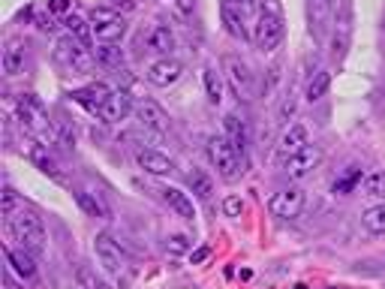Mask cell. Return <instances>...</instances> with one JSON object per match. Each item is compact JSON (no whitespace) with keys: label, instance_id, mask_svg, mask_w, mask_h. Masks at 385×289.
<instances>
[{"label":"cell","instance_id":"cell-6","mask_svg":"<svg viewBox=\"0 0 385 289\" xmlns=\"http://www.w3.org/2000/svg\"><path fill=\"white\" fill-rule=\"evenodd\" d=\"M223 76H226V81L232 85V90L241 99H253L256 79H253L250 63H247L244 58H238V54H226V58H223Z\"/></svg>","mask_w":385,"mask_h":289},{"label":"cell","instance_id":"cell-4","mask_svg":"<svg viewBox=\"0 0 385 289\" xmlns=\"http://www.w3.org/2000/svg\"><path fill=\"white\" fill-rule=\"evenodd\" d=\"M208 157L211 166L217 169V175L223 181H235L238 175H244V163L238 157V151L232 148V142L226 135H211L208 139Z\"/></svg>","mask_w":385,"mask_h":289},{"label":"cell","instance_id":"cell-36","mask_svg":"<svg viewBox=\"0 0 385 289\" xmlns=\"http://www.w3.org/2000/svg\"><path fill=\"white\" fill-rule=\"evenodd\" d=\"M79 283L85 286V289H106L103 280H99L97 274H90L88 268H79Z\"/></svg>","mask_w":385,"mask_h":289},{"label":"cell","instance_id":"cell-27","mask_svg":"<svg viewBox=\"0 0 385 289\" xmlns=\"http://www.w3.org/2000/svg\"><path fill=\"white\" fill-rule=\"evenodd\" d=\"M361 223H364V229H368V232H373V235H385V202L370 205L368 211L361 214Z\"/></svg>","mask_w":385,"mask_h":289},{"label":"cell","instance_id":"cell-2","mask_svg":"<svg viewBox=\"0 0 385 289\" xmlns=\"http://www.w3.org/2000/svg\"><path fill=\"white\" fill-rule=\"evenodd\" d=\"M9 232L15 235V241L27 253H33V256H42L45 253V223L31 208H22V211H15L9 217Z\"/></svg>","mask_w":385,"mask_h":289},{"label":"cell","instance_id":"cell-40","mask_svg":"<svg viewBox=\"0 0 385 289\" xmlns=\"http://www.w3.org/2000/svg\"><path fill=\"white\" fill-rule=\"evenodd\" d=\"M175 3H178V9H181V13H184V15H190V13H192V6H196V0H175Z\"/></svg>","mask_w":385,"mask_h":289},{"label":"cell","instance_id":"cell-38","mask_svg":"<svg viewBox=\"0 0 385 289\" xmlns=\"http://www.w3.org/2000/svg\"><path fill=\"white\" fill-rule=\"evenodd\" d=\"M223 3H229V6H235V9H241V13L247 15L253 9V0H223Z\"/></svg>","mask_w":385,"mask_h":289},{"label":"cell","instance_id":"cell-43","mask_svg":"<svg viewBox=\"0 0 385 289\" xmlns=\"http://www.w3.org/2000/svg\"><path fill=\"white\" fill-rule=\"evenodd\" d=\"M328 289H343V286H328Z\"/></svg>","mask_w":385,"mask_h":289},{"label":"cell","instance_id":"cell-14","mask_svg":"<svg viewBox=\"0 0 385 289\" xmlns=\"http://www.w3.org/2000/svg\"><path fill=\"white\" fill-rule=\"evenodd\" d=\"M304 144H310V135H307V126L304 124H289L286 130H283L280 142H277V154L283 160H289L292 154H298Z\"/></svg>","mask_w":385,"mask_h":289},{"label":"cell","instance_id":"cell-19","mask_svg":"<svg viewBox=\"0 0 385 289\" xmlns=\"http://www.w3.org/2000/svg\"><path fill=\"white\" fill-rule=\"evenodd\" d=\"M160 196H163V202H166L178 217H184V220H192V217H196L192 199L184 193V190H178V187H160Z\"/></svg>","mask_w":385,"mask_h":289},{"label":"cell","instance_id":"cell-3","mask_svg":"<svg viewBox=\"0 0 385 289\" xmlns=\"http://www.w3.org/2000/svg\"><path fill=\"white\" fill-rule=\"evenodd\" d=\"M54 60L60 63L67 72H72V76H90L94 72V54L88 51L85 42H79L76 36H60L58 42H54Z\"/></svg>","mask_w":385,"mask_h":289},{"label":"cell","instance_id":"cell-24","mask_svg":"<svg viewBox=\"0 0 385 289\" xmlns=\"http://www.w3.org/2000/svg\"><path fill=\"white\" fill-rule=\"evenodd\" d=\"M24 60H27V51H24V42L13 40L3 49V72L6 76H18L24 69Z\"/></svg>","mask_w":385,"mask_h":289},{"label":"cell","instance_id":"cell-33","mask_svg":"<svg viewBox=\"0 0 385 289\" xmlns=\"http://www.w3.org/2000/svg\"><path fill=\"white\" fill-rule=\"evenodd\" d=\"M166 250L172 253V256H178V253H187L190 250V238H187V235H169V238H166Z\"/></svg>","mask_w":385,"mask_h":289},{"label":"cell","instance_id":"cell-7","mask_svg":"<svg viewBox=\"0 0 385 289\" xmlns=\"http://www.w3.org/2000/svg\"><path fill=\"white\" fill-rule=\"evenodd\" d=\"M304 202H307V193L301 187H286L280 190V193L271 196L268 202V211L271 217H277V220H295L304 211Z\"/></svg>","mask_w":385,"mask_h":289},{"label":"cell","instance_id":"cell-21","mask_svg":"<svg viewBox=\"0 0 385 289\" xmlns=\"http://www.w3.org/2000/svg\"><path fill=\"white\" fill-rule=\"evenodd\" d=\"M31 163H33V166L42 172V175H49L51 181H58V184H67V178H63V172L58 169V163H54V157H51V154L42 148V144H36V148H31Z\"/></svg>","mask_w":385,"mask_h":289},{"label":"cell","instance_id":"cell-31","mask_svg":"<svg viewBox=\"0 0 385 289\" xmlns=\"http://www.w3.org/2000/svg\"><path fill=\"white\" fill-rule=\"evenodd\" d=\"M364 193L373 196V199H382V202H385V169L382 172H373V175L364 178Z\"/></svg>","mask_w":385,"mask_h":289},{"label":"cell","instance_id":"cell-18","mask_svg":"<svg viewBox=\"0 0 385 289\" xmlns=\"http://www.w3.org/2000/svg\"><path fill=\"white\" fill-rule=\"evenodd\" d=\"M223 135L229 142H232V148L238 151V157H241V163H247V126L238 115H226L223 117Z\"/></svg>","mask_w":385,"mask_h":289},{"label":"cell","instance_id":"cell-15","mask_svg":"<svg viewBox=\"0 0 385 289\" xmlns=\"http://www.w3.org/2000/svg\"><path fill=\"white\" fill-rule=\"evenodd\" d=\"M145 45H148V51L160 54V58H172L178 40H175V33H172L166 24H154L148 31V36H145Z\"/></svg>","mask_w":385,"mask_h":289},{"label":"cell","instance_id":"cell-22","mask_svg":"<svg viewBox=\"0 0 385 289\" xmlns=\"http://www.w3.org/2000/svg\"><path fill=\"white\" fill-rule=\"evenodd\" d=\"M220 18L226 24V33L235 36V40H247V27H244V13L229 3H220Z\"/></svg>","mask_w":385,"mask_h":289},{"label":"cell","instance_id":"cell-11","mask_svg":"<svg viewBox=\"0 0 385 289\" xmlns=\"http://www.w3.org/2000/svg\"><path fill=\"white\" fill-rule=\"evenodd\" d=\"M136 117H139V124L154 135H166L169 133V117L157 103H154V99H145V103L136 106Z\"/></svg>","mask_w":385,"mask_h":289},{"label":"cell","instance_id":"cell-9","mask_svg":"<svg viewBox=\"0 0 385 289\" xmlns=\"http://www.w3.org/2000/svg\"><path fill=\"white\" fill-rule=\"evenodd\" d=\"M94 253H97V262L108 271V274H121L126 268V256H124L121 244H117L108 232H99L94 238Z\"/></svg>","mask_w":385,"mask_h":289},{"label":"cell","instance_id":"cell-25","mask_svg":"<svg viewBox=\"0 0 385 289\" xmlns=\"http://www.w3.org/2000/svg\"><path fill=\"white\" fill-rule=\"evenodd\" d=\"M328 88H331V72H328V69H319V72H313V79L307 81L304 99H307V103H319V99L328 94Z\"/></svg>","mask_w":385,"mask_h":289},{"label":"cell","instance_id":"cell-20","mask_svg":"<svg viewBox=\"0 0 385 289\" xmlns=\"http://www.w3.org/2000/svg\"><path fill=\"white\" fill-rule=\"evenodd\" d=\"M94 60L106 69H124L126 67L124 49H117V42H99L94 49Z\"/></svg>","mask_w":385,"mask_h":289},{"label":"cell","instance_id":"cell-41","mask_svg":"<svg viewBox=\"0 0 385 289\" xmlns=\"http://www.w3.org/2000/svg\"><path fill=\"white\" fill-rule=\"evenodd\" d=\"M49 6L54 9V13H67V9H69V0H51Z\"/></svg>","mask_w":385,"mask_h":289},{"label":"cell","instance_id":"cell-17","mask_svg":"<svg viewBox=\"0 0 385 289\" xmlns=\"http://www.w3.org/2000/svg\"><path fill=\"white\" fill-rule=\"evenodd\" d=\"M108 94H112V88H108V85H103V81H97V85H90V88H81V90H76V94H72V99L85 106L88 112L99 115V108H103V103L108 99Z\"/></svg>","mask_w":385,"mask_h":289},{"label":"cell","instance_id":"cell-12","mask_svg":"<svg viewBox=\"0 0 385 289\" xmlns=\"http://www.w3.org/2000/svg\"><path fill=\"white\" fill-rule=\"evenodd\" d=\"M130 112H133V97L126 94V90H112L108 99L103 103V108H99V117H103L106 124H121L130 117Z\"/></svg>","mask_w":385,"mask_h":289},{"label":"cell","instance_id":"cell-23","mask_svg":"<svg viewBox=\"0 0 385 289\" xmlns=\"http://www.w3.org/2000/svg\"><path fill=\"white\" fill-rule=\"evenodd\" d=\"M72 193H76V202L81 205V211H88L90 217H112L106 199L99 193H90V190H72Z\"/></svg>","mask_w":385,"mask_h":289},{"label":"cell","instance_id":"cell-28","mask_svg":"<svg viewBox=\"0 0 385 289\" xmlns=\"http://www.w3.org/2000/svg\"><path fill=\"white\" fill-rule=\"evenodd\" d=\"M187 181H190V190L199 199H211V193H214V178H211L205 169H192L187 175Z\"/></svg>","mask_w":385,"mask_h":289},{"label":"cell","instance_id":"cell-37","mask_svg":"<svg viewBox=\"0 0 385 289\" xmlns=\"http://www.w3.org/2000/svg\"><path fill=\"white\" fill-rule=\"evenodd\" d=\"M106 6H112V9H117V13H133V9H136V0H108V3Z\"/></svg>","mask_w":385,"mask_h":289},{"label":"cell","instance_id":"cell-35","mask_svg":"<svg viewBox=\"0 0 385 289\" xmlns=\"http://www.w3.org/2000/svg\"><path fill=\"white\" fill-rule=\"evenodd\" d=\"M15 208H18V193L6 184V187H3V217H6V220L15 214Z\"/></svg>","mask_w":385,"mask_h":289},{"label":"cell","instance_id":"cell-30","mask_svg":"<svg viewBox=\"0 0 385 289\" xmlns=\"http://www.w3.org/2000/svg\"><path fill=\"white\" fill-rule=\"evenodd\" d=\"M331 13H334V0H310V27L322 31Z\"/></svg>","mask_w":385,"mask_h":289},{"label":"cell","instance_id":"cell-29","mask_svg":"<svg viewBox=\"0 0 385 289\" xmlns=\"http://www.w3.org/2000/svg\"><path fill=\"white\" fill-rule=\"evenodd\" d=\"M63 27H67L69 36H76V40L85 42V45L94 40V27H90V22H85V18H79V15H67L63 18Z\"/></svg>","mask_w":385,"mask_h":289},{"label":"cell","instance_id":"cell-42","mask_svg":"<svg viewBox=\"0 0 385 289\" xmlns=\"http://www.w3.org/2000/svg\"><path fill=\"white\" fill-rule=\"evenodd\" d=\"M373 262H379V268L385 271V253H379V256H377V259H373Z\"/></svg>","mask_w":385,"mask_h":289},{"label":"cell","instance_id":"cell-13","mask_svg":"<svg viewBox=\"0 0 385 289\" xmlns=\"http://www.w3.org/2000/svg\"><path fill=\"white\" fill-rule=\"evenodd\" d=\"M136 163H139V169H145L148 175H172L175 172V160L166 157V154H160V151H154V148H139L136 151Z\"/></svg>","mask_w":385,"mask_h":289},{"label":"cell","instance_id":"cell-26","mask_svg":"<svg viewBox=\"0 0 385 289\" xmlns=\"http://www.w3.org/2000/svg\"><path fill=\"white\" fill-rule=\"evenodd\" d=\"M202 81H205V94H208L211 103H214V106L223 103V76L217 72V67H211V63H208V67L202 69Z\"/></svg>","mask_w":385,"mask_h":289},{"label":"cell","instance_id":"cell-32","mask_svg":"<svg viewBox=\"0 0 385 289\" xmlns=\"http://www.w3.org/2000/svg\"><path fill=\"white\" fill-rule=\"evenodd\" d=\"M359 184H361V172H359V169H352V172H350V175H346V178H341V181H334L331 193H334V196L352 193V190H355V187H359Z\"/></svg>","mask_w":385,"mask_h":289},{"label":"cell","instance_id":"cell-39","mask_svg":"<svg viewBox=\"0 0 385 289\" xmlns=\"http://www.w3.org/2000/svg\"><path fill=\"white\" fill-rule=\"evenodd\" d=\"M190 259H192V265H199V262H205V259H208V247H199L196 253H190Z\"/></svg>","mask_w":385,"mask_h":289},{"label":"cell","instance_id":"cell-16","mask_svg":"<svg viewBox=\"0 0 385 289\" xmlns=\"http://www.w3.org/2000/svg\"><path fill=\"white\" fill-rule=\"evenodd\" d=\"M6 262H9V268L15 271L22 280H36V274H40V268H36V262H33V253H27L24 247H6Z\"/></svg>","mask_w":385,"mask_h":289},{"label":"cell","instance_id":"cell-1","mask_svg":"<svg viewBox=\"0 0 385 289\" xmlns=\"http://www.w3.org/2000/svg\"><path fill=\"white\" fill-rule=\"evenodd\" d=\"M283 33H286V18H283L280 0H265L253 24V42L262 51H274L283 42Z\"/></svg>","mask_w":385,"mask_h":289},{"label":"cell","instance_id":"cell-34","mask_svg":"<svg viewBox=\"0 0 385 289\" xmlns=\"http://www.w3.org/2000/svg\"><path fill=\"white\" fill-rule=\"evenodd\" d=\"M223 214H226V217H241V214H244V199L235 196V193L226 196V199H223Z\"/></svg>","mask_w":385,"mask_h":289},{"label":"cell","instance_id":"cell-5","mask_svg":"<svg viewBox=\"0 0 385 289\" xmlns=\"http://www.w3.org/2000/svg\"><path fill=\"white\" fill-rule=\"evenodd\" d=\"M94 36L99 42H121L126 36V18L112 6H94L88 15Z\"/></svg>","mask_w":385,"mask_h":289},{"label":"cell","instance_id":"cell-10","mask_svg":"<svg viewBox=\"0 0 385 289\" xmlns=\"http://www.w3.org/2000/svg\"><path fill=\"white\" fill-rule=\"evenodd\" d=\"M181 76H184V63L178 58H160L148 67V81L154 88H172L181 81Z\"/></svg>","mask_w":385,"mask_h":289},{"label":"cell","instance_id":"cell-8","mask_svg":"<svg viewBox=\"0 0 385 289\" xmlns=\"http://www.w3.org/2000/svg\"><path fill=\"white\" fill-rule=\"evenodd\" d=\"M322 148L319 144H304L298 154H292L289 160H283V172H286L289 181H301L307 178L313 169H319V163H322Z\"/></svg>","mask_w":385,"mask_h":289}]
</instances>
